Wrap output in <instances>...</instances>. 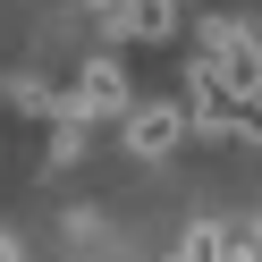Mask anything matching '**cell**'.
I'll list each match as a JSON object with an SVG mask.
<instances>
[{
    "mask_svg": "<svg viewBox=\"0 0 262 262\" xmlns=\"http://www.w3.org/2000/svg\"><path fill=\"white\" fill-rule=\"evenodd\" d=\"M85 9H102V17H119V9H127V0H85Z\"/></svg>",
    "mask_w": 262,
    "mask_h": 262,
    "instance_id": "obj_7",
    "label": "cell"
},
{
    "mask_svg": "<svg viewBox=\"0 0 262 262\" xmlns=\"http://www.w3.org/2000/svg\"><path fill=\"white\" fill-rule=\"evenodd\" d=\"M254 34H262V26H254Z\"/></svg>",
    "mask_w": 262,
    "mask_h": 262,
    "instance_id": "obj_10",
    "label": "cell"
},
{
    "mask_svg": "<svg viewBox=\"0 0 262 262\" xmlns=\"http://www.w3.org/2000/svg\"><path fill=\"white\" fill-rule=\"evenodd\" d=\"M0 262H17V237H9V228H0Z\"/></svg>",
    "mask_w": 262,
    "mask_h": 262,
    "instance_id": "obj_8",
    "label": "cell"
},
{
    "mask_svg": "<svg viewBox=\"0 0 262 262\" xmlns=\"http://www.w3.org/2000/svg\"><path fill=\"white\" fill-rule=\"evenodd\" d=\"M186 102H136V110H127V152H136V161H169L178 152V144H186Z\"/></svg>",
    "mask_w": 262,
    "mask_h": 262,
    "instance_id": "obj_3",
    "label": "cell"
},
{
    "mask_svg": "<svg viewBox=\"0 0 262 262\" xmlns=\"http://www.w3.org/2000/svg\"><path fill=\"white\" fill-rule=\"evenodd\" d=\"M254 245H262V220H254Z\"/></svg>",
    "mask_w": 262,
    "mask_h": 262,
    "instance_id": "obj_9",
    "label": "cell"
},
{
    "mask_svg": "<svg viewBox=\"0 0 262 262\" xmlns=\"http://www.w3.org/2000/svg\"><path fill=\"white\" fill-rule=\"evenodd\" d=\"M220 254H228V228H211V220H203V228H186V237H178V254H169V262H220Z\"/></svg>",
    "mask_w": 262,
    "mask_h": 262,
    "instance_id": "obj_5",
    "label": "cell"
},
{
    "mask_svg": "<svg viewBox=\"0 0 262 262\" xmlns=\"http://www.w3.org/2000/svg\"><path fill=\"white\" fill-rule=\"evenodd\" d=\"M194 68H211L237 102H262V34L237 17H211L203 26V51H194Z\"/></svg>",
    "mask_w": 262,
    "mask_h": 262,
    "instance_id": "obj_1",
    "label": "cell"
},
{
    "mask_svg": "<svg viewBox=\"0 0 262 262\" xmlns=\"http://www.w3.org/2000/svg\"><path fill=\"white\" fill-rule=\"evenodd\" d=\"M237 136H254V144H262V102H245V110H237Z\"/></svg>",
    "mask_w": 262,
    "mask_h": 262,
    "instance_id": "obj_6",
    "label": "cell"
},
{
    "mask_svg": "<svg viewBox=\"0 0 262 262\" xmlns=\"http://www.w3.org/2000/svg\"><path fill=\"white\" fill-rule=\"evenodd\" d=\"M51 110H59V119H76V127L127 110V68H119V59H85V68H76V85L51 93Z\"/></svg>",
    "mask_w": 262,
    "mask_h": 262,
    "instance_id": "obj_2",
    "label": "cell"
},
{
    "mask_svg": "<svg viewBox=\"0 0 262 262\" xmlns=\"http://www.w3.org/2000/svg\"><path fill=\"white\" fill-rule=\"evenodd\" d=\"M110 34H127V42H169L178 34V0H127L119 17H102Z\"/></svg>",
    "mask_w": 262,
    "mask_h": 262,
    "instance_id": "obj_4",
    "label": "cell"
}]
</instances>
